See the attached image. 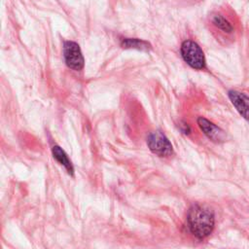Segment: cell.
Masks as SVG:
<instances>
[{"label":"cell","mask_w":249,"mask_h":249,"mask_svg":"<svg viewBox=\"0 0 249 249\" xmlns=\"http://www.w3.org/2000/svg\"><path fill=\"white\" fill-rule=\"evenodd\" d=\"M147 145L152 153L159 157H170L173 154V146L160 130L151 132L147 137Z\"/></svg>","instance_id":"3957f363"},{"label":"cell","mask_w":249,"mask_h":249,"mask_svg":"<svg viewBox=\"0 0 249 249\" xmlns=\"http://www.w3.org/2000/svg\"><path fill=\"white\" fill-rule=\"evenodd\" d=\"M181 55L187 64L196 70L205 68L206 60L201 48L192 40H186L181 45Z\"/></svg>","instance_id":"7a4b0ae2"},{"label":"cell","mask_w":249,"mask_h":249,"mask_svg":"<svg viewBox=\"0 0 249 249\" xmlns=\"http://www.w3.org/2000/svg\"><path fill=\"white\" fill-rule=\"evenodd\" d=\"M52 153H53V158L61 165H63L65 167V169L71 176H73L74 175V167H73V164H72L71 160H69L67 154L64 152V150L61 149L58 145H54L52 147Z\"/></svg>","instance_id":"52a82bcc"},{"label":"cell","mask_w":249,"mask_h":249,"mask_svg":"<svg viewBox=\"0 0 249 249\" xmlns=\"http://www.w3.org/2000/svg\"><path fill=\"white\" fill-rule=\"evenodd\" d=\"M188 227L191 232L197 238L202 239L208 236L215 225L213 212L199 204H194L190 207L187 216Z\"/></svg>","instance_id":"6da1fadb"},{"label":"cell","mask_w":249,"mask_h":249,"mask_svg":"<svg viewBox=\"0 0 249 249\" xmlns=\"http://www.w3.org/2000/svg\"><path fill=\"white\" fill-rule=\"evenodd\" d=\"M121 46L124 49H135L140 51H149L152 48L150 43L137 38H124L122 40Z\"/></svg>","instance_id":"ba28073f"},{"label":"cell","mask_w":249,"mask_h":249,"mask_svg":"<svg viewBox=\"0 0 249 249\" xmlns=\"http://www.w3.org/2000/svg\"><path fill=\"white\" fill-rule=\"evenodd\" d=\"M63 56L67 66L73 70L83 69L85 61L79 45L73 41H65L63 44Z\"/></svg>","instance_id":"277c9868"},{"label":"cell","mask_w":249,"mask_h":249,"mask_svg":"<svg viewBox=\"0 0 249 249\" xmlns=\"http://www.w3.org/2000/svg\"><path fill=\"white\" fill-rule=\"evenodd\" d=\"M211 23L219 30L225 33H231L233 31V27L231 22L222 15L214 14L211 16Z\"/></svg>","instance_id":"9c48e42d"},{"label":"cell","mask_w":249,"mask_h":249,"mask_svg":"<svg viewBox=\"0 0 249 249\" xmlns=\"http://www.w3.org/2000/svg\"><path fill=\"white\" fill-rule=\"evenodd\" d=\"M196 122H197V124H198L200 130L211 141L216 142V143H221L226 140V137H227L226 132L221 127H219L212 122H210L209 120H207L203 117H198Z\"/></svg>","instance_id":"5b68a950"},{"label":"cell","mask_w":249,"mask_h":249,"mask_svg":"<svg viewBox=\"0 0 249 249\" xmlns=\"http://www.w3.org/2000/svg\"><path fill=\"white\" fill-rule=\"evenodd\" d=\"M180 129H181L182 132L185 133V134L190 133V131H191V128H190V126H189L187 124H180Z\"/></svg>","instance_id":"30bf717a"},{"label":"cell","mask_w":249,"mask_h":249,"mask_svg":"<svg viewBox=\"0 0 249 249\" xmlns=\"http://www.w3.org/2000/svg\"><path fill=\"white\" fill-rule=\"evenodd\" d=\"M228 95L241 117L249 121V96L238 90H229Z\"/></svg>","instance_id":"8992f818"}]
</instances>
